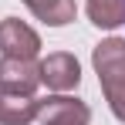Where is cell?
<instances>
[{
  "label": "cell",
  "mask_w": 125,
  "mask_h": 125,
  "mask_svg": "<svg viewBox=\"0 0 125 125\" xmlns=\"http://www.w3.org/2000/svg\"><path fill=\"white\" fill-rule=\"evenodd\" d=\"M95 71L105 88V98L112 105L115 118L125 122V41L108 37L95 47Z\"/></svg>",
  "instance_id": "1"
},
{
  "label": "cell",
  "mask_w": 125,
  "mask_h": 125,
  "mask_svg": "<svg viewBox=\"0 0 125 125\" xmlns=\"http://www.w3.org/2000/svg\"><path fill=\"white\" fill-rule=\"evenodd\" d=\"M81 81V68L74 61V54H47L41 61V84H47L51 91H71V88H78Z\"/></svg>",
  "instance_id": "2"
},
{
  "label": "cell",
  "mask_w": 125,
  "mask_h": 125,
  "mask_svg": "<svg viewBox=\"0 0 125 125\" xmlns=\"http://www.w3.org/2000/svg\"><path fill=\"white\" fill-rule=\"evenodd\" d=\"M0 47L3 58H37L41 51V37L17 17H7L0 24Z\"/></svg>",
  "instance_id": "3"
},
{
  "label": "cell",
  "mask_w": 125,
  "mask_h": 125,
  "mask_svg": "<svg viewBox=\"0 0 125 125\" xmlns=\"http://www.w3.org/2000/svg\"><path fill=\"white\" fill-rule=\"evenodd\" d=\"M37 118H41V125H88L91 122V112H88V105L78 102V98L58 95V98L41 102Z\"/></svg>",
  "instance_id": "4"
},
{
  "label": "cell",
  "mask_w": 125,
  "mask_h": 125,
  "mask_svg": "<svg viewBox=\"0 0 125 125\" xmlns=\"http://www.w3.org/2000/svg\"><path fill=\"white\" fill-rule=\"evenodd\" d=\"M37 108L41 102L34 95L0 84V125H27L37 118Z\"/></svg>",
  "instance_id": "5"
},
{
  "label": "cell",
  "mask_w": 125,
  "mask_h": 125,
  "mask_svg": "<svg viewBox=\"0 0 125 125\" xmlns=\"http://www.w3.org/2000/svg\"><path fill=\"white\" fill-rule=\"evenodd\" d=\"M0 84L34 95V88L41 84V64H34V58H3L0 61Z\"/></svg>",
  "instance_id": "6"
},
{
  "label": "cell",
  "mask_w": 125,
  "mask_h": 125,
  "mask_svg": "<svg viewBox=\"0 0 125 125\" xmlns=\"http://www.w3.org/2000/svg\"><path fill=\"white\" fill-rule=\"evenodd\" d=\"M44 24H51V27H64V24L74 21V0H24Z\"/></svg>",
  "instance_id": "7"
},
{
  "label": "cell",
  "mask_w": 125,
  "mask_h": 125,
  "mask_svg": "<svg viewBox=\"0 0 125 125\" xmlns=\"http://www.w3.org/2000/svg\"><path fill=\"white\" fill-rule=\"evenodd\" d=\"M88 17L95 27H118L125 24V0H88Z\"/></svg>",
  "instance_id": "8"
}]
</instances>
